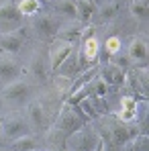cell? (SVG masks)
I'll return each instance as SVG.
<instances>
[{"label": "cell", "mask_w": 149, "mask_h": 151, "mask_svg": "<svg viewBox=\"0 0 149 151\" xmlns=\"http://www.w3.org/2000/svg\"><path fill=\"white\" fill-rule=\"evenodd\" d=\"M86 121H88V119H86V114L80 110V106H70V104H66V106L59 110L55 125L51 127V131L47 133V141H49L51 145L61 147L63 141H66L74 131H78V129H82V127L86 125Z\"/></svg>", "instance_id": "1"}, {"label": "cell", "mask_w": 149, "mask_h": 151, "mask_svg": "<svg viewBox=\"0 0 149 151\" xmlns=\"http://www.w3.org/2000/svg\"><path fill=\"white\" fill-rule=\"evenodd\" d=\"M98 141H100L98 133L84 125L82 129L74 131V133L63 141L61 147H63V151H92L98 145Z\"/></svg>", "instance_id": "2"}, {"label": "cell", "mask_w": 149, "mask_h": 151, "mask_svg": "<svg viewBox=\"0 0 149 151\" xmlns=\"http://www.w3.org/2000/svg\"><path fill=\"white\" fill-rule=\"evenodd\" d=\"M135 135H139L137 125L133 127V123H125V121H121V119L117 116V119H112V123L108 125V133L102 135L100 139L106 141V143H112V145L119 149V147L125 145L127 141H131Z\"/></svg>", "instance_id": "3"}, {"label": "cell", "mask_w": 149, "mask_h": 151, "mask_svg": "<svg viewBox=\"0 0 149 151\" xmlns=\"http://www.w3.org/2000/svg\"><path fill=\"white\" fill-rule=\"evenodd\" d=\"M31 133V127L27 123L25 116L21 114H8L6 119H2V137L6 141H14L23 135Z\"/></svg>", "instance_id": "4"}, {"label": "cell", "mask_w": 149, "mask_h": 151, "mask_svg": "<svg viewBox=\"0 0 149 151\" xmlns=\"http://www.w3.org/2000/svg\"><path fill=\"white\" fill-rule=\"evenodd\" d=\"M21 23H23V14L17 8V4H12V2L0 4V33L19 31Z\"/></svg>", "instance_id": "5"}, {"label": "cell", "mask_w": 149, "mask_h": 151, "mask_svg": "<svg viewBox=\"0 0 149 151\" xmlns=\"http://www.w3.org/2000/svg\"><path fill=\"white\" fill-rule=\"evenodd\" d=\"M59 27H61V25H59L57 17H53V14H49V12L39 14V17L35 19V23H33V29H35L37 37L43 39V41H51V39H55Z\"/></svg>", "instance_id": "6"}, {"label": "cell", "mask_w": 149, "mask_h": 151, "mask_svg": "<svg viewBox=\"0 0 149 151\" xmlns=\"http://www.w3.org/2000/svg\"><path fill=\"white\" fill-rule=\"evenodd\" d=\"M29 96V86L21 80H12L4 86L2 90V98L8 102H23Z\"/></svg>", "instance_id": "7"}, {"label": "cell", "mask_w": 149, "mask_h": 151, "mask_svg": "<svg viewBox=\"0 0 149 151\" xmlns=\"http://www.w3.org/2000/svg\"><path fill=\"white\" fill-rule=\"evenodd\" d=\"M72 49H74V43H68V41H55V45L51 47L49 51V68L55 72L61 63H63V59L72 53Z\"/></svg>", "instance_id": "8"}, {"label": "cell", "mask_w": 149, "mask_h": 151, "mask_svg": "<svg viewBox=\"0 0 149 151\" xmlns=\"http://www.w3.org/2000/svg\"><path fill=\"white\" fill-rule=\"evenodd\" d=\"M27 123L31 129H35V131H41V129H45V108H43V104L41 102H31L29 104V108H27Z\"/></svg>", "instance_id": "9"}, {"label": "cell", "mask_w": 149, "mask_h": 151, "mask_svg": "<svg viewBox=\"0 0 149 151\" xmlns=\"http://www.w3.org/2000/svg\"><path fill=\"white\" fill-rule=\"evenodd\" d=\"M23 29L19 31H10V33H2L0 35V49L6 53H17L23 47Z\"/></svg>", "instance_id": "10"}, {"label": "cell", "mask_w": 149, "mask_h": 151, "mask_svg": "<svg viewBox=\"0 0 149 151\" xmlns=\"http://www.w3.org/2000/svg\"><path fill=\"white\" fill-rule=\"evenodd\" d=\"M127 55L131 61H135L137 65H147V43L143 39H133L129 43Z\"/></svg>", "instance_id": "11"}, {"label": "cell", "mask_w": 149, "mask_h": 151, "mask_svg": "<svg viewBox=\"0 0 149 151\" xmlns=\"http://www.w3.org/2000/svg\"><path fill=\"white\" fill-rule=\"evenodd\" d=\"M49 59L45 57V53H35L33 59H31V72L37 80L45 82L47 80V74H49Z\"/></svg>", "instance_id": "12"}, {"label": "cell", "mask_w": 149, "mask_h": 151, "mask_svg": "<svg viewBox=\"0 0 149 151\" xmlns=\"http://www.w3.org/2000/svg\"><path fill=\"white\" fill-rule=\"evenodd\" d=\"M57 72H59V78H66V80H70V78H74L78 72H80V63H78V51L72 49V53L63 59V63L57 68Z\"/></svg>", "instance_id": "13"}, {"label": "cell", "mask_w": 149, "mask_h": 151, "mask_svg": "<svg viewBox=\"0 0 149 151\" xmlns=\"http://www.w3.org/2000/svg\"><path fill=\"white\" fill-rule=\"evenodd\" d=\"M100 78L106 82V84H112V86H119V84H123L125 82V72L121 68H117L114 63H106L104 68H102V72H100Z\"/></svg>", "instance_id": "14"}, {"label": "cell", "mask_w": 149, "mask_h": 151, "mask_svg": "<svg viewBox=\"0 0 149 151\" xmlns=\"http://www.w3.org/2000/svg\"><path fill=\"white\" fill-rule=\"evenodd\" d=\"M82 31H84V27H82V25L59 27V31H57L55 39H59V41H68V43H78V41H80V37H82Z\"/></svg>", "instance_id": "15"}, {"label": "cell", "mask_w": 149, "mask_h": 151, "mask_svg": "<svg viewBox=\"0 0 149 151\" xmlns=\"http://www.w3.org/2000/svg\"><path fill=\"white\" fill-rule=\"evenodd\" d=\"M19 74H21V65L17 61L0 57V80H10L12 82Z\"/></svg>", "instance_id": "16"}, {"label": "cell", "mask_w": 149, "mask_h": 151, "mask_svg": "<svg viewBox=\"0 0 149 151\" xmlns=\"http://www.w3.org/2000/svg\"><path fill=\"white\" fill-rule=\"evenodd\" d=\"M37 141H35V137H31V135H23V137H19V139H14V141H10V151H35L37 149Z\"/></svg>", "instance_id": "17"}, {"label": "cell", "mask_w": 149, "mask_h": 151, "mask_svg": "<svg viewBox=\"0 0 149 151\" xmlns=\"http://www.w3.org/2000/svg\"><path fill=\"white\" fill-rule=\"evenodd\" d=\"M49 6L55 12L63 14V17H78L76 14V2L74 0H49Z\"/></svg>", "instance_id": "18"}, {"label": "cell", "mask_w": 149, "mask_h": 151, "mask_svg": "<svg viewBox=\"0 0 149 151\" xmlns=\"http://www.w3.org/2000/svg\"><path fill=\"white\" fill-rule=\"evenodd\" d=\"M74 2H76V14L82 21H88L94 14V10H96V6L92 2H88V0H74Z\"/></svg>", "instance_id": "19"}, {"label": "cell", "mask_w": 149, "mask_h": 151, "mask_svg": "<svg viewBox=\"0 0 149 151\" xmlns=\"http://www.w3.org/2000/svg\"><path fill=\"white\" fill-rule=\"evenodd\" d=\"M119 12V0H108V2H100V8H98V14L102 21H108L112 19L114 14Z\"/></svg>", "instance_id": "20"}, {"label": "cell", "mask_w": 149, "mask_h": 151, "mask_svg": "<svg viewBox=\"0 0 149 151\" xmlns=\"http://www.w3.org/2000/svg\"><path fill=\"white\" fill-rule=\"evenodd\" d=\"M88 92H90V94H94V96H104V94L108 92V84H106V82L98 76V78H94V80L90 82Z\"/></svg>", "instance_id": "21"}, {"label": "cell", "mask_w": 149, "mask_h": 151, "mask_svg": "<svg viewBox=\"0 0 149 151\" xmlns=\"http://www.w3.org/2000/svg\"><path fill=\"white\" fill-rule=\"evenodd\" d=\"M17 8L21 10V14H35L37 10H41V2L39 0H21V4Z\"/></svg>", "instance_id": "22"}, {"label": "cell", "mask_w": 149, "mask_h": 151, "mask_svg": "<svg viewBox=\"0 0 149 151\" xmlns=\"http://www.w3.org/2000/svg\"><path fill=\"white\" fill-rule=\"evenodd\" d=\"M88 100L92 104V108L96 110V114H106V112H108V104L104 100V96H94V94H90Z\"/></svg>", "instance_id": "23"}, {"label": "cell", "mask_w": 149, "mask_h": 151, "mask_svg": "<svg viewBox=\"0 0 149 151\" xmlns=\"http://www.w3.org/2000/svg\"><path fill=\"white\" fill-rule=\"evenodd\" d=\"M133 143V151H149V141H147V135L145 133H139L131 139Z\"/></svg>", "instance_id": "24"}, {"label": "cell", "mask_w": 149, "mask_h": 151, "mask_svg": "<svg viewBox=\"0 0 149 151\" xmlns=\"http://www.w3.org/2000/svg\"><path fill=\"white\" fill-rule=\"evenodd\" d=\"M131 12L139 19H145L147 17V0H133L131 4Z\"/></svg>", "instance_id": "25"}, {"label": "cell", "mask_w": 149, "mask_h": 151, "mask_svg": "<svg viewBox=\"0 0 149 151\" xmlns=\"http://www.w3.org/2000/svg\"><path fill=\"white\" fill-rule=\"evenodd\" d=\"M119 49H121V41H119L117 37H112V39H108V43H106V51L114 55V53H117Z\"/></svg>", "instance_id": "26"}, {"label": "cell", "mask_w": 149, "mask_h": 151, "mask_svg": "<svg viewBox=\"0 0 149 151\" xmlns=\"http://www.w3.org/2000/svg\"><path fill=\"white\" fill-rule=\"evenodd\" d=\"M92 151H104V143H102V139L98 141V145H96V147H94Z\"/></svg>", "instance_id": "27"}, {"label": "cell", "mask_w": 149, "mask_h": 151, "mask_svg": "<svg viewBox=\"0 0 149 151\" xmlns=\"http://www.w3.org/2000/svg\"><path fill=\"white\" fill-rule=\"evenodd\" d=\"M0 135H2V119H0Z\"/></svg>", "instance_id": "28"}, {"label": "cell", "mask_w": 149, "mask_h": 151, "mask_svg": "<svg viewBox=\"0 0 149 151\" xmlns=\"http://www.w3.org/2000/svg\"><path fill=\"white\" fill-rule=\"evenodd\" d=\"M92 2H94V4H96V6H98V4H100V0H92Z\"/></svg>", "instance_id": "29"}, {"label": "cell", "mask_w": 149, "mask_h": 151, "mask_svg": "<svg viewBox=\"0 0 149 151\" xmlns=\"http://www.w3.org/2000/svg\"><path fill=\"white\" fill-rule=\"evenodd\" d=\"M0 35H2V33H0Z\"/></svg>", "instance_id": "30"}, {"label": "cell", "mask_w": 149, "mask_h": 151, "mask_svg": "<svg viewBox=\"0 0 149 151\" xmlns=\"http://www.w3.org/2000/svg\"><path fill=\"white\" fill-rule=\"evenodd\" d=\"M35 151H37V149H35Z\"/></svg>", "instance_id": "31"}]
</instances>
